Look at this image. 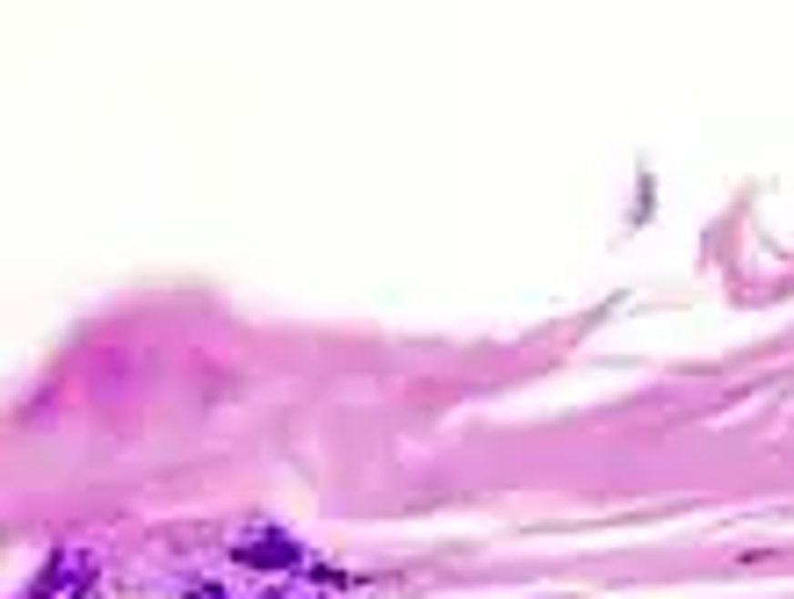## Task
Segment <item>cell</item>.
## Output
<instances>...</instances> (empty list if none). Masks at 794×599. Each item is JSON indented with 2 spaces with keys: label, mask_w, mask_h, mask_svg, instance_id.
Instances as JSON below:
<instances>
[{
  "label": "cell",
  "mask_w": 794,
  "mask_h": 599,
  "mask_svg": "<svg viewBox=\"0 0 794 599\" xmlns=\"http://www.w3.org/2000/svg\"><path fill=\"white\" fill-rule=\"evenodd\" d=\"M239 556H253V563H290V542H275V534H268V542H260V534H246V542H239Z\"/></svg>",
  "instance_id": "obj_1"
}]
</instances>
